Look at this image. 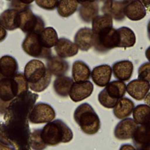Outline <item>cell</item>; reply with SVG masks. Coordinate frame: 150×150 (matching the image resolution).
<instances>
[{
	"label": "cell",
	"mask_w": 150,
	"mask_h": 150,
	"mask_svg": "<svg viewBox=\"0 0 150 150\" xmlns=\"http://www.w3.org/2000/svg\"><path fill=\"white\" fill-rule=\"evenodd\" d=\"M30 135L27 119L4 115L0 122V141L15 150H30Z\"/></svg>",
	"instance_id": "cell-1"
},
{
	"label": "cell",
	"mask_w": 150,
	"mask_h": 150,
	"mask_svg": "<svg viewBox=\"0 0 150 150\" xmlns=\"http://www.w3.org/2000/svg\"><path fill=\"white\" fill-rule=\"evenodd\" d=\"M23 74L29 88L35 92L44 91L51 82L52 74L45 64L39 60L29 61L25 66Z\"/></svg>",
	"instance_id": "cell-2"
},
{
	"label": "cell",
	"mask_w": 150,
	"mask_h": 150,
	"mask_svg": "<svg viewBox=\"0 0 150 150\" xmlns=\"http://www.w3.org/2000/svg\"><path fill=\"white\" fill-rule=\"evenodd\" d=\"M29 84L22 73H17L12 78L0 80V102L6 108L15 98L28 91Z\"/></svg>",
	"instance_id": "cell-3"
},
{
	"label": "cell",
	"mask_w": 150,
	"mask_h": 150,
	"mask_svg": "<svg viewBox=\"0 0 150 150\" xmlns=\"http://www.w3.org/2000/svg\"><path fill=\"white\" fill-rule=\"evenodd\" d=\"M41 137L47 146L69 142L73 138L71 129L60 119L47 122L41 129Z\"/></svg>",
	"instance_id": "cell-4"
},
{
	"label": "cell",
	"mask_w": 150,
	"mask_h": 150,
	"mask_svg": "<svg viewBox=\"0 0 150 150\" xmlns=\"http://www.w3.org/2000/svg\"><path fill=\"white\" fill-rule=\"evenodd\" d=\"M73 118L81 130L86 134L94 135L100 129L99 117L91 105L87 103H82L76 108Z\"/></svg>",
	"instance_id": "cell-5"
},
{
	"label": "cell",
	"mask_w": 150,
	"mask_h": 150,
	"mask_svg": "<svg viewBox=\"0 0 150 150\" xmlns=\"http://www.w3.org/2000/svg\"><path fill=\"white\" fill-rule=\"evenodd\" d=\"M39 96L28 91L12 100L5 112V116L27 119Z\"/></svg>",
	"instance_id": "cell-6"
},
{
	"label": "cell",
	"mask_w": 150,
	"mask_h": 150,
	"mask_svg": "<svg viewBox=\"0 0 150 150\" xmlns=\"http://www.w3.org/2000/svg\"><path fill=\"white\" fill-rule=\"evenodd\" d=\"M127 91V86L122 81L110 82L98 95L100 104L106 108H112L119 99L122 98Z\"/></svg>",
	"instance_id": "cell-7"
},
{
	"label": "cell",
	"mask_w": 150,
	"mask_h": 150,
	"mask_svg": "<svg viewBox=\"0 0 150 150\" xmlns=\"http://www.w3.org/2000/svg\"><path fill=\"white\" fill-rule=\"evenodd\" d=\"M22 47L29 56L36 58L48 59L52 56L51 49L45 47L40 40L39 33H30L26 35Z\"/></svg>",
	"instance_id": "cell-8"
},
{
	"label": "cell",
	"mask_w": 150,
	"mask_h": 150,
	"mask_svg": "<svg viewBox=\"0 0 150 150\" xmlns=\"http://www.w3.org/2000/svg\"><path fill=\"white\" fill-rule=\"evenodd\" d=\"M45 22L41 17L33 13L30 8L19 12V28L24 33H40L45 28Z\"/></svg>",
	"instance_id": "cell-9"
},
{
	"label": "cell",
	"mask_w": 150,
	"mask_h": 150,
	"mask_svg": "<svg viewBox=\"0 0 150 150\" xmlns=\"http://www.w3.org/2000/svg\"><path fill=\"white\" fill-rule=\"evenodd\" d=\"M118 35L117 29L112 28L107 31L94 34V47L99 52H105L118 47Z\"/></svg>",
	"instance_id": "cell-10"
},
{
	"label": "cell",
	"mask_w": 150,
	"mask_h": 150,
	"mask_svg": "<svg viewBox=\"0 0 150 150\" xmlns=\"http://www.w3.org/2000/svg\"><path fill=\"white\" fill-rule=\"evenodd\" d=\"M55 117V111L50 105L39 102L32 108L28 115V120L32 124H43L52 121Z\"/></svg>",
	"instance_id": "cell-11"
},
{
	"label": "cell",
	"mask_w": 150,
	"mask_h": 150,
	"mask_svg": "<svg viewBox=\"0 0 150 150\" xmlns=\"http://www.w3.org/2000/svg\"><path fill=\"white\" fill-rule=\"evenodd\" d=\"M138 124L131 118H126L120 121L115 126L114 135L118 140H127L132 138Z\"/></svg>",
	"instance_id": "cell-12"
},
{
	"label": "cell",
	"mask_w": 150,
	"mask_h": 150,
	"mask_svg": "<svg viewBox=\"0 0 150 150\" xmlns=\"http://www.w3.org/2000/svg\"><path fill=\"white\" fill-rule=\"evenodd\" d=\"M93 90V84L89 80L80 83L74 82L70 91L69 97L73 101L77 103L90 97Z\"/></svg>",
	"instance_id": "cell-13"
},
{
	"label": "cell",
	"mask_w": 150,
	"mask_h": 150,
	"mask_svg": "<svg viewBox=\"0 0 150 150\" xmlns=\"http://www.w3.org/2000/svg\"><path fill=\"white\" fill-rule=\"evenodd\" d=\"M150 90V83L141 79H134L127 85V92L133 98L143 100Z\"/></svg>",
	"instance_id": "cell-14"
},
{
	"label": "cell",
	"mask_w": 150,
	"mask_h": 150,
	"mask_svg": "<svg viewBox=\"0 0 150 150\" xmlns=\"http://www.w3.org/2000/svg\"><path fill=\"white\" fill-rule=\"evenodd\" d=\"M127 3L124 0H109L104 2L101 11L104 14L108 15L117 21H122L125 16L124 8Z\"/></svg>",
	"instance_id": "cell-15"
},
{
	"label": "cell",
	"mask_w": 150,
	"mask_h": 150,
	"mask_svg": "<svg viewBox=\"0 0 150 150\" xmlns=\"http://www.w3.org/2000/svg\"><path fill=\"white\" fill-rule=\"evenodd\" d=\"M133 70V63L127 60L116 62L112 66V71L114 77L122 81H127L130 80Z\"/></svg>",
	"instance_id": "cell-16"
},
{
	"label": "cell",
	"mask_w": 150,
	"mask_h": 150,
	"mask_svg": "<svg viewBox=\"0 0 150 150\" xmlns=\"http://www.w3.org/2000/svg\"><path fill=\"white\" fill-rule=\"evenodd\" d=\"M112 73V67L110 66L101 64L93 68L91 72V77L97 86L103 87L110 83Z\"/></svg>",
	"instance_id": "cell-17"
},
{
	"label": "cell",
	"mask_w": 150,
	"mask_h": 150,
	"mask_svg": "<svg viewBox=\"0 0 150 150\" xmlns=\"http://www.w3.org/2000/svg\"><path fill=\"white\" fill-rule=\"evenodd\" d=\"M74 43L82 51H87L94 46V33L91 28H80L76 33Z\"/></svg>",
	"instance_id": "cell-18"
},
{
	"label": "cell",
	"mask_w": 150,
	"mask_h": 150,
	"mask_svg": "<svg viewBox=\"0 0 150 150\" xmlns=\"http://www.w3.org/2000/svg\"><path fill=\"white\" fill-rule=\"evenodd\" d=\"M17 60L12 56L5 55L0 58V80L12 78L18 71Z\"/></svg>",
	"instance_id": "cell-19"
},
{
	"label": "cell",
	"mask_w": 150,
	"mask_h": 150,
	"mask_svg": "<svg viewBox=\"0 0 150 150\" xmlns=\"http://www.w3.org/2000/svg\"><path fill=\"white\" fill-rule=\"evenodd\" d=\"M54 50L58 56L63 59L76 55L78 53L79 48L74 43L69 39L61 38L54 46Z\"/></svg>",
	"instance_id": "cell-20"
},
{
	"label": "cell",
	"mask_w": 150,
	"mask_h": 150,
	"mask_svg": "<svg viewBox=\"0 0 150 150\" xmlns=\"http://www.w3.org/2000/svg\"><path fill=\"white\" fill-rule=\"evenodd\" d=\"M0 23L6 30H13L19 26V11L11 8L0 15Z\"/></svg>",
	"instance_id": "cell-21"
},
{
	"label": "cell",
	"mask_w": 150,
	"mask_h": 150,
	"mask_svg": "<svg viewBox=\"0 0 150 150\" xmlns=\"http://www.w3.org/2000/svg\"><path fill=\"white\" fill-rule=\"evenodd\" d=\"M46 65L51 74L57 77L64 76L69 69V63L59 56H52L47 59Z\"/></svg>",
	"instance_id": "cell-22"
},
{
	"label": "cell",
	"mask_w": 150,
	"mask_h": 150,
	"mask_svg": "<svg viewBox=\"0 0 150 150\" xmlns=\"http://www.w3.org/2000/svg\"><path fill=\"white\" fill-rule=\"evenodd\" d=\"M145 6L139 0L128 2L124 8V14L131 21H139L146 16Z\"/></svg>",
	"instance_id": "cell-23"
},
{
	"label": "cell",
	"mask_w": 150,
	"mask_h": 150,
	"mask_svg": "<svg viewBox=\"0 0 150 150\" xmlns=\"http://www.w3.org/2000/svg\"><path fill=\"white\" fill-rule=\"evenodd\" d=\"M134 108V103L131 99L122 97L118 100L113 108L112 112L117 118L122 120L130 116Z\"/></svg>",
	"instance_id": "cell-24"
},
{
	"label": "cell",
	"mask_w": 150,
	"mask_h": 150,
	"mask_svg": "<svg viewBox=\"0 0 150 150\" xmlns=\"http://www.w3.org/2000/svg\"><path fill=\"white\" fill-rule=\"evenodd\" d=\"M71 73L74 82H84L89 80L91 70L85 62L82 60H76L73 63Z\"/></svg>",
	"instance_id": "cell-25"
},
{
	"label": "cell",
	"mask_w": 150,
	"mask_h": 150,
	"mask_svg": "<svg viewBox=\"0 0 150 150\" xmlns=\"http://www.w3.org/2000/svg\"><path fill=\"white\" fill-rule=\"evenodd\" d=\"M132 139L136 148L150 144V121L138 126Z\"/></svg>",
	"instance_id": "cell-26"
},
{
	"label": "cell",
	"mask_w": 150,
	"mask_h": 150,
	"mask_svg": "<svg viewBox=\"0 0 150 150\" xmlns=\"http://www.w3.org/2000/svg\"><path fill=\"white\" fill-rule=\"evenodd\" d=\"M73 83V80L70 77L66 76L57 77L53 82L54 92L60 97H66L69 96Z\"/></svg>",
	"instance_id": "cell-27"
},
{
	"label": "cell",
	"mask_w": 150,
	"mask_h": 150,
	"mask_svg": "<svg viewBox=\"0 0 150 150\" xmlns=\"http://www.w3.org/2000/svg\"><path fill=\"white\" fill-rule=\"evenodd\" d=\"M118 35V47H132L136 42V38L134 32L129 28L122 26L117 29Z\"/></svg>",
	"instance_id": "cell-28"
},
{
	"label": "cell",
	"mask_w": 150,
	"mask_h": 150,
	"mask_svg": "<svg viewBox=\"0 0 150 150\" xmlns=\"http://www.w3.org/2000/svg\"><path fill=\"white\" fill-rule=\"evenodd\" d=\"M92 30L94 34H98L112 28V18L108 15L97 16L92 21Z\"/></svg>",
	"instance_id": "cell-29"
},
{
	"label": "cell",
	"mask_w": 150,
	"mask_h": 150,
	"mask_svg": "<svg viewBox=\"0 0 150 150\" xmlns=\"http://www.w3.org/2000/svg\"><path fill=\"white\" fill-rule=\"evenodd\" d=\"M99 8L97 1L81 5L79 9V16L85 22H91L98 16Z\"/></svg>",
	"instance_id": "cell-30"
},
{
	"label": "cell",
	"mask_w": 150,
	"mask_h": 150,
	"mask_svg": "<svg viewBox=\"0 0 150 150\" xmlns=\"http://www.w3.org/2000/svg\"><path fill=\"white\" fill-rule=\"evenodd\" d=\"M39 35L43 45L49 49L54 47L59 40L57 32L52 27L45 28L39 33Z\"/></svg>",
	"instance_id": "cell-31"
},
{
	"label": "cell",
	"mask_w": 150,
	"mask_h": 150,
	"mask_svg": "<svg viewBox=\"0 0 150 150\" xmlns=\"http://www.w3.org/2000/svg\"><path fill=\"white\" fill-rule=\"evenodd\" d=\"M134 120L137 124L142 125L150 121V107L146 104H138L132 112Z\"/></svg>",
	"instance_id": "cell-32"
},
{
	"label": "cell",
	"mask_w": 150,
	"mask_h": 150,
	"mask_svg": "<svg viewBox=\"0 0 150 150\" xmlns=\"http://www.w3.org/2000/svg\"><path fill=\"white\" fill-rule=\"evenodd\" d=\"M77 8L78 2L76 0H59L57 11L60 16L67 18L73 15Z\"/></svg>",
	"instance_id": "cell-33"
},
{
	"label": "cell",
	"mask_w": 150,
	"mask_h": 150,
	"mask_svg": "<svg viewBox=\"0 0 150 150\" xmlns=\"http://www.w3.org/2000/svg\"><path fill=\"white\" fill-rule=\"evenodd\" d=\"M41 129H36L30 132L29 144L30 148L33 150H43L47 146L42 138Z\"/></svg>",
	"instance_id": "cell-34"
},
{
	"label": "cell",
	"mask_w": 150,
	"mask_h": 150,
	"mask_svg": "<svg viewBox=\"0 0 150 150\" xmlns=\"http://www.w3.org/2000/svg\"><path fill=\"white\" fill-rule=\"evenodd\" d=\"M138 79L150 83V62L142 64L138 70Z\"/></svg>",
	"instance_id": "cell-35"
},
{
	"label": "cell",
	"mask_w": 150,
	"mask_h": 150,
	"mask_svg": "<svg viewBox=\"0 0 150 150\" xmlns=\"http://www.w3.org/2000/svg\"><path fill=\"white\" fill-rule=\"evenodd\" d=\"M58 2L59 0H35L38 6L48 11L54 10L57 7Z\"/></svg>",
	"instance_id": "cell-36"
},
{
	"label": "cell",
	"mask_w": 150,
	"mask_h": 150,
	"mask_svg": "<svg viewBox=\"0 0 150 150\" xmlns=\"http://www.w3.org/2000/svg\"><path fill=\"white\" fill-rule=\"evenodd\" d=\"M7 36V32L6 29L0 23V42L4 41Z\"/></svg>",
	"instance_id": "cell-37"
},
{
	"label": "cell",
	"mask_w": 150,
	"mask_h": 150,
	"mask_svg": "<svg viewBox=\"0 0 150 150\" xmlns=\"http://www.w3.org/2000/svg\"><path fill=\"white\" fill-rule=\"evenodd\" d=\"M119 150H137V149L131 144H124L120 146Z\"/></svg>",
	"instance_id": "cell-38"
},
{
	"label": "cell",
	"mask_w": 150,
	"mask_h": 150,
	"mask_svg": "<svg viewBox=\"0 0 150 150\" xmlns=\"http://www.w3.org/2000/svg\"><path fill=\"white\" fill-rule=\"evenodd\" d=\"M0 150H15V149L11 146L0 141Z\"/></svg>",
	"instance_id": "cell-39"
},
{
	"label": "cell",
	"mask_w": 150,
	"mask_h": 150,
	"mask_svg": "<svg viewBox=\"0 0 150 150\" xmlns=\"http://www.w3.org/2000/svg\"><path fill=\"white\" fill-rule=\"evenodd\" d=\"M16 1L23 5L29 6V5L35 0H16Z\"/></svg>",
	"instance_id": "cell-40"
},
{
	"label": "cell",
	"mask_w": 150,
	"mask_h": 150,
	"mask_svg": "<svg viewBox=\"0 0 150 150\" xmlns=\"http://www.w3.org/2000/svg\"><path fill=\"white\" fill-rule=\"evenodd\" d=\"M144 101L145 104L150 107V92L148 93V94L146 95V96L144 98Z\"/></svg>",
	"instance_id": "cell-41"
},
{
	"label": "cell",
	"mask_w": 150,
	"mask_h": 150,
	"mask_svg": "<svg viewBox=\"0 0 150 150\" xmlns=\"http://www.w3.org/2000/svg\"><path fill=\"white\" fill-rule=\"evenodd\" d=\"M97 0H76V1L78 2V4H80L81 5L87 4V3H91L97 1Z\"/></svg>",
	"instance_id": "cell-42"
},
{
	"label": "cell",
	"mask_w": 150,
	"mask_h": 150,
	"mask_svg": "<svg viewBox=\"0 0 150 150\" xmlns=\"http://www.w3.org/2000/svg\"><path fill=\"white\" fill-rule=\"evenodd\" d=\"M137 150H150V144L142 145L141 146L137 148Z\"/></svg>",
	"instance_id": "cell-43"
},
{
	"label": "cell",
	"mask_w": 150,
	"mask_h": 150,
	"mask_svg": "<svg viewBox=\"0 0 150 150\" xmlns=\"http://www.w3.org/2000/svg\"><path fill=\"white\" fill-rule=\"evenodd\" d=\"M146 8L150 6V0H139Z\"/></svg>",
	"instance_id": "cell-44"
},
{
	"label": "cell",
	"mask_w": 150,
	"mask_h": 150,
	"mask_svg": "<svg viewBox=\"0 0 150 150\" xmlns=\"http://www.w3.org/2000/svg\"><path fill=\"white\" fill-rule=\"evenodd\" d=\"M145 56L146 57V59L148 60V61L150 62V46L147 48V49L145 51Z\"/></svg>",
	"instance_id": "cell-45"
},
{
	"label": "cell",
	"mask_w": 150,
	"mask_h": 150,
	"mask_svg": "<svg viewBox=\"0 0 150 150\" xmlns=\"http://www.w3.org/2000/svg\"><path fill=\"white\" fill-rule=\"evenodd\" d=\"M6 111V108L0 102V112L1 113H4Z\"/></svg>",
	"instance_id": "cell-46"
},
{
	"label": "cell",
	"mask_w": 150,
	"mask_h": 150,
	"mask_svg": "<svg viewBox=\"0 0 150 150\" xmlns=\"http://www.w3.org/2000/svg\"><path fill=\"white\" fill-rule=\"evenodd\" d=\"M147 32H148V36L149 39L150 40V21H149L147 25Z\"/></svg>",
	"instance_id": "cell-47"
},
{
	"label": "cell",
	"mask_w": 150,
	"mask_h": 150,
	"mask_svg": "<svg viewBox=\"0 0 150 150\" xmlns=\"http://www.w3.org/2000/svg\"><path fill=\"white\" fill-rule=\"evenodd\" d=\"M98 1H101V2H107V1H109V0H98Z\"/></svg>",
	"instance_id": "cell-48"
},
{
	"label": "cell",
	"mask_w": 150,
	"mask_h": 150,
	"mask_svg": "<svg viewBox=\"0 0 150 150\" xmlns=\"http://www.w3.org/2000/svg\"><path fill=\"white\" fill-rule=\"evenodd\" d=\"M124 1H126L127 2H131V1H134V0H124Z\"/></svg>",
	"instance_id": "cell-49"
},
{
	"label": "cell",
	"mask_w": 150,
	"mask_h": 150,
	"mask_svg": "<svg viewBox=\"0 0 150 150\" xmlns=\"http://www.w3.org/2000/svg\"><path fill=\"white\" fill-rule=\"evenodd\" d=\"M8 1H12V0H8Z\"/></svg>",
	"instance_id": "cell-50"
}]
</instances>
